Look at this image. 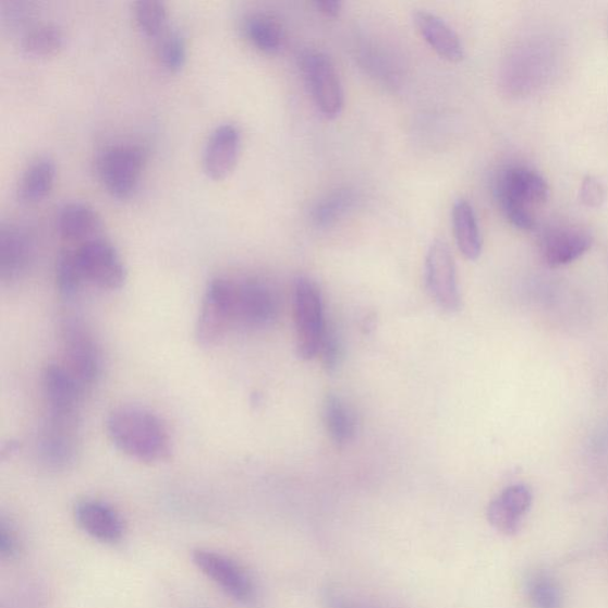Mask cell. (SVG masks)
Returning <instances> with one entry per match:
<instances>
[{
  "mask_svg": "<svg viewBox=\"0 0 608 608\" xmlns=\"http://www.w3.org/2000/svg\"><path fill=\"white\" fill-rule=\"evenodd\" d=\"M426 283L434 301L447 312L460 308L461 297L457 282V269L451 250L443 241H435L426 258Z\"/></svg>",
  "mask_w": 608,
  "mask_h": 608,
  "instance_id": "10",
  "label": "cell"
},
{
  "mask_svg": "<svg viewBox=\"0 0 608 608\" xmlns=\"http://www.w3.org/2000/svg\"><path fill=\"white\" fill-rule=\"evenodd\" d=\"M111 442L127 457L156 464L170 458L171 440L163 421L148 409L119 406L106 421Z\"/></svg>",
  "mask_w": 608,
  "mask_h": 608,
  "instance_id": "1",
  "label": "cell"
},
{
  "mask_svg": "<svg viewBox=\"0 0 608 608\" xmlns=\"http://www.w3.org/2000/svg\"><path fill=\"white\" fill-rule=\"evenodd\" d=\"M58 230L69 241L96 240L102 229L98 211L85 203H69L58 215Z\"/></svg>",
  "mask_w": 608,
  "mask_h": 608,
  "instance_id": "20",
  "label": "cell"
},
{
  "mask_svg": "<svg viewBox=\"0 0 608 608\" xmlns=\"http://www.w3.org/2000/svg\"><path fill=\"white\" fill-rule=\"evenodd\" d=\"M314 7L328 19H337L342 11V3L339 0H319Z\"/></svg>",
  "mask_w": 608,
  "mask_h": 608,
  "instance_id": "34",
  "label": "cell"
},
{
  "mask_svg": "<svg viewBox=\"0 0 608 608\" xmlns=\"http://www.w3.org/2000/svg\"><path fill=\"white\" fill-rule=\"evenodd\" d=\"M580 199L588 207H600L605 200L603 184L593 177H587L581 184Z\"/></svg>",
  "mask_w": 608,
  "mask_h": 608,
  "instance_id": "33",
  "label": "cell"
},
{
  "mask_svg": "<svg viewBox=\"0 0 608 608\" xmlns=\"http://www.w3.org/2000/svg\"><path fill=\"white\" fill-rule=\"evenodd\" d=\"M242 149V132L232 123L211 132L204 151L205 173L211 180L227 179L236 166Z\"/></svg>",
  "mask_w": 608,
  "mask_h": 608,
  "instance_id": "16",
  "label": "cell"
},
{
  "mask_svg": "<svg viewBox=\"0 0 608 608\" xmlns=\"http://www.w3.org/2000/svg\"><path fill=\"white\" fill-rule=\"evenodd\" d=\"M84 283L75 251H63L57 262V285L60 294L68 299L73 297Z\"/></svg>",
  "mask_w": 608,
  "mask_h": 608,
  "instance_id": "29",
  "label": "cell"
},
{
  "mask_svg": "<svg viewBox=\"0 0 608 608\" xmlns=\"http://www.w3.org/2000/svg\"><path fill=\"white\" fill-rule=\"evenodd\" d=\"M236 326L234 313V282L228 279L211 280L206 289L195 338L199 345H217L230 329Z\"/></svg>",
  "mask_w": 608,
  "mask_h": 608,
  "instance_id": "4",
  "label": "cell"
},
{
  "mask_svg": "<svg viewBox=\"0 0 608 608\" xmlns=\"http://www.w3.org/2000/svg\"><path fill=\"white\" fill-rule=\"evenodd\" d=\"M532 503L533 496L527 487L510 486L488 506L487 520L499 533L513 535L520 531L522 520Z\"/></svg>",
  "mask_w": 608,
  "mask_h": 608,
  "instance_id": "18",
  "label": "cell"
},
{
  "mask_svg": "<svg viewBox=\"0 0 608 608\" xmlns=\"http://www.w3.org/2000/svg\"><path fill=\"white\" fill-rule=\"evenodd\" d=\"M64 366L86 390L94 387L101 375V353L85 325L75 319L62 325Z\"/></svg>",
  "mask_w": 608,
  "mask_h": 608,
  "instance_id": "7",
  "label": "cell"
},
{
  "mask_svg": "<svg viewBox=\"0 0 608 608\" xmlns=\"http://www.w3.org/2000/svg\"><path fill=\"white\" fill-rule=\"evenodd\" d=\"M419 35L440 58L458 63L465 58V49L459 35L442 19L428 11L414 13Z\"/></svg>",
  "mask_w": 608,
  "mask_h": 608,
  "instance_id": "19",
  "label": "cell"
},
{
  "mask_svg": "<svg viewBox=\"0 0 608 608\" xmlns=\"http://www.w3.org/2000/svg\"><path fill=\"white\" fill-rule=\"evenodd\" d=\"M21 549L20 539L15 528L3 519L0 521V555L3 559L17 558Z\"/></svg>",
  "mask_w": 608,
  "mask_h": 608,
  "instance_id": "32",
  "label": "cell"
},
{
  "mask_svg": "<svg viewBox=\"0 0 608 608\" xmlns=\"http://www.w3.org/2000/svg\"><path fill=\"white\" fill-rule=\"evenodd\" d=\"M64 35L56 24L45 23L32 26L22 37L21 47L25 54L46 58L57 54L63 47Z\"/></svg>",
  "mask_w": 608,
  "mask_h": 608,
  "instance_id": "25",
  "label": "cell"
},
{
  "mask_svg": "<svg viewBox=\"0 0 608 608\" xmlns=\"http://www.w3.org/2000/svg\"><path fill=\"white\" fill-rule=\"evenodd\" d=\"M319 353H321L323 363L327 372L335 373L340 365L342 352L339 338L333 329H325Z\"/></svg>",
  "mask_w": 608,
  "mask_h": 608,
  "instance_id": "31",
  "label": "cell"
},
{
  "mask_svg": "<svg viewBox=\"0 0 608 608\" xmlns=\"http://www.w3.org/2000/svg\"><path fill=\"white\" fill-rule=\"evenodd\" d=\"M74 520L89 537L115 545L125 535V522L114 508L97 499H83L74 507Z\"/></svg>",
  "mask_w": 608,
  "mask_h": 608,
  "instance_id": "12",
  "label": "cell"
},
{
  "mask_svg": "<svg viewBox=\"0 0 608 608\" xmlns=\"http://www.w3.org/2000/svg\"><path fill=\"white\" fill-rule=\"evenodd\" d=\"M85 389L59 365H49L42 374V392L47 415L78 417Z\"/></svg>",
  "mask_w": 608,
  "mask_h": 608,
  "instance_id": "15",
  "label": "cell"
},
{
  "mask_svg": "<svg viewBox=\"0 0 608 608\" xmlns=\"http://www.w3.org/2000/svg\"><path fill=\"white\" fill-rule=\"evenodd\" d=\"M528 596L535 608H561V592L554 581L545 575L534 577L528 585Z\"/></svg>",
  "mask_w": 608,
  "mask_h": 608,
  "instance_id": "30",
  "label": "cell"
},
{
  "mask_svg": "<svg viewBox=\"0 0 608 608\" xmlns=\"http://www.w3.org/2000/svg\"><path fill=\"white\" fill-rule=\"evenodd\" d=\"M328 601L330 608H367L360 603H355L346 597H343L342 594H339L337 592H332L329 594Z\"/></svg>",
  "mask_w": 608,
  "mask_h": 608,
  "instance_id": "35",
  "label": "cell"
},
{
  "mask_svg": "<svg viewBox=\"0 0 608 608\" xmlns=\"http://www.w3.org/2000/svg\"><path fill=\"white\" fill-rule=\"evenodd\" d=\"M144 154L136 145H115L99 158L98 173L106 191L115 199H127L137 189Z\"/></svg>",
  "mask_w": 608,
  "mask_h": 608,
  "instance_id": "9",
  "label": "cell"
},
{
  "mask_svg": "<svg viewBox=\"0 0 608 608\" xmlns=\"http://www.w3.org/2000/svg\"><path fill=\"white\" fill-rule=\"evenodd\" d=\"M157 54L167 71L180 72L187 62V45L182 34L179 31L169 29L161 38H158Z\"/></svg>",
  "mask_w": 608,
  "mask_h": 608,
  "instance_id": "28",
  "label": "cell"
},
{
  "mask_svg": "<svg viewBox=\"0 0 608 608\" xmlns=\"http://www.w3.org/2000/svg\"><path fill=\"white\" fill-rule=\"evenodd\" d=\"M75 255L85 283L102 290H117L124 285L126 269L110 242L96 238L85 242Z\"/></svg>",
  "mask_w": 608,
  "mask_h": 608,
  "instance_id": "8",
  "label": "cell"
},
{
  "mask_svg": "<svg viewBox=\"0 0 608 608\" xmlns=\"http://www.w3.org/2000/svg\"><path fill=\"white\" fill-rule=\"evenodd\" d=\"M592 243V235L584 229H552L542 240L540 253L550 268H560L583 257Z\"/></svg>",
  "mask_w": 608,
  "mask_h": 608,
  "instance_id": "17",
  "label": "cell"
},
{
  "mask_svg": "<svg viewBox=\"0 0 608 608\" xmlns=\"http://www.w3.org/2000/svg\"><path fill=\"white\" fill-rule=\"evenodd\" d=\"M452 217L460 253L469 260H477L482 255L483 238L472 205L465 199H459L453 206Z\"/></svg>",
  "mask_w": 608,
  "mask_h": 608,
  "instance_id": "21",
  "label": "cell"
},
{
  "mask_svg": "<svg viewBox=\"0 0 608 608\" xmlns=\"http://www.w3.org/2000/svg\"><path fill=\"white\" fill-rule=\"evenodd\" d=\"M134 12L139 31L149 38H161L170 29L168 9L162 2L141 0Z\"/></svg>",
  "mask_w": 608,
  "mask_h": 608,
  "instance_id": "27",
  "label": "cell"
},
{
  "mask_svg": "<svg viewBox=\"0 0 608 608\" xmlns=\"http://www.w3.org/2000/svg\"><path fill=\"white\" fill-rule=\"evenodd\" d=\"M355 194L350 190L336 191L329 194L312 210V220L319 228H327L345 217L354 207Z\"/></svg>",
  "mask_w": 608,
  "mask_h": 608,
  "instance_id": "26",
  "label": "cell"
},
{
  "mask_svg": "<svg viewBox=\"0 0 608 608\" xmlns=\"http://www.w3.org/2000/svg\"><path fill=\"white\" fill-rule=\"evenodd\" d=\"M78 418L47 416L38 440V451L52 469L73 464L78 449Z\"/></svg>",
  "mask_w": 608,
  "mask_h": 608,
  "instance_id": "11",
  "label": "cell"
},
{
  "mask_svg": "<svg viewBox=\"0 0 608 608\" xmlns=\"http://www.w3.org/2000/svg\"><path fill=\"white\" fill-rule=\"evenodd\" d=\"M35 245L32 234L17 223L0 229V280L10 283L21 279L32 266Z\"/></svg>",
  "mask_w": 608,
  "mask_h": 608,
  "instance_id": "14",
  "label": "cell"
},
{
  "mask_svg": "<svg viewBox=\"0 0 608 608\" xmlns=\"http://www.w3.org/2000/svg\"><path fill=\"white\" fill-rule=\"evenodd\" d=\"M234 313L236 325L262 328L277 315V302L271 290L257 281L234 282Z\"/></svg>",
  "mask_w": 608,
  "mask_h": 608,
  "instance_id": "13",
  "label": "cell"
},
{
  "mask_svg": "<svg viewBox=\"0 0 608 608\" xmlns=\"http://www.w3.org/2000/svg\"><path fill=\"white\" fill-rule=\"evenodd\" d=\"M497 199L506 217L520 230L536 227L535 210L548 200L547 181L526 167H510L497 182Z\"/></svg>",
  "mask_w": 608,
  "mask_h": 608,
  "instance_id": "2",
  "label": "cell"
},
{
  "mask_svg": "<svg viewBox=\"0 0 608 608\" xmlns=\"http://www.w3.org/2000/svg\"><path fill=\"white\" fill-rule=\"evenodd\" d=\"M57 167L49 157H39L23 174L19 186V199L26 204L41 202L54 186Z\"/></svg>",
  "mask_w": 608,
  "mask_h": 608,
  "instance_id": "22",
  "label": "cell"
},
{
  "mask_svg": "<svg viewBox=\"0 0 608 608\" xmlns=\"http://www.w3.org/2000/svg\"><path fill=\"white\" fill-rule=\"evenodd\" d=\"M324 419L330 438L339 445L352 442L356 434V421L349 405L336 394H328L324 404Z\"/></svg>",
  "mask_w": 608,
  "mask_h": 608,
  "instance_id": "24",
  "label": "cell"
},
{
  "mask_svg": "<svg viewBox=\"0 0 608 608\" xmlns=\"http://www.w3.org/2000/svg\"><path fill=\"white\" fill-rule=\"evenodd\" d=\"M243 31L251 42L264 54L275 56L284 44V31L279 21L268 13H253L245 19Z\"/></svg>",
  "mask_w": 608,
  "mask_h": 608,
  "instance_id": "23",
  "label": "cell"
},
{
  "mask_svg": "<svg viewBox=\"0 0 608 608\" xmlns=\"http://www.w3.org/2000/svg\"><path fill=\"white\" fill-rule=\"evenodd\" d=\"M300 69L317 110L333 121L345 104L335 63L321 51L306 50L300 58Z\"/></svg>",
  "mask_w": 608,
  "mask_h": 608,
  "instance_id": "3",
  "label": "cell"
},
{
  "mask_svg": "<svg viewBox=\"0 0 608 608\" xmlns=\"http://www.w3.org/2000/svg\"><path fill=\"white\" fill-rule=\"evenodd\" d=\"M192 560L197 570L215 583L234 601L251 605L257 598L255 580L246 568L228 555L208 549H196Z\"/></svg>",
  "mask_w": 608,
  "mask_h": 608,
  "instance_id": "5",
  "label": "cell"
},
{
  "mask_svg": "<svg viewBox=\"0 0 608 608\" xmlns=\"http://www.w3.org/2000/svg\"><path fill=\"white\" fill-rule=\"evenodd\" d=\"M294 309L297 354L309 361L320 352L326 326L320 290L306 277L296 281Z\"/></svg>",
  "mask_w": 608,
  "mask_h": 608,
  "instance_id": "6",
  "label": "cell"
}]
</instances>
